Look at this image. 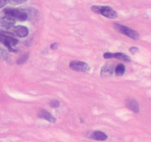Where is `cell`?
<instances>
[{
  "mask_svg": "<svg viewBox=\"0 0 151 142\" xmlns=\"http://www.w3.org/2000/svg\"><path fill=\"white\" fill-rule=\"evenodd\" d=\"M28 58H29V54L25 53V54H24L23 56H22L19 59H18L17 64H24V62H26L27 61Z\"/></svg>",
  "mask_w": 151,
  "mask_h": 142,
  "instance_id": "obj_13",
  "label": "cell"
},
{
  "mask_svg": "<svg viewBox=\"0 0 151 142\" xmlns=\"http://www.w3.org/2000/svg\"><path fill=\"white\" fill-rule=\"evenodd\" d=\"M50 105L53 108H57L60 106V102L58 100H52L50 102Z\"/></svg>",
  "mask_w": 151,
  "mask_h": 142,
  "instance_id": "obj_16",
  "label": "cell"
},
{
  "mask_svg": "<svg viewBox=\"0 0 151 142\" xmlns=\"http://www.w3.org/2000/svg\"><path fill=\"white\" fill-rule=\"evenodd\" d=\"M58 43L55 42V43H53V44H51L50 47H51V49H52V50H55V49L58 48Z\"/></svg>",
  "mask_w": 151,
  "mask_h": 142,
  "instance_id": "obj_18",
  "label": "cell"
},
{
  "mask_svg": "<svg viewBox=\"0 0 151 142\" xmlns=\"http://www.w3.org/2000/svg\"><path fill=\"white\" fill-rule=\"evenodd\" d=\"M4 32L7 33L12 36H17L19 37H26L29 34V30L27 27L22 26V25H17V26H12L10 28H7Z\"/></svg>",
  "mask_w": 151,
  "mask_h": 142,
  "instance_id": "obj_5",
  "label": "cell"
},
{
  "mask_svg": "<svg viewBox=\"0 0 151 142\" xmlns=\"http://www.w3.org/2000/svg\"><path fill=\"white\" fill-rule=\"evenodd\" d=\"M18 41H19L16 38L12 36V35H10V34L4 32V31L0 32V42L4 44L10 51H16V50L14 49V46H16L18 44Z\"/></svg>",
  "mask_w": 151,
  "mask_h": 142,
  "instance_id": "obj_3",
  "label": "cell"
},
{
  "mask_svg": "<svg viewBox=\"0 0 151 142\" xmlns=\"http://www.w3.org/2000/svg\"><path fill=\"white\" fill-rule=\"evenodd\" d=\"M8 3L11 4H20L24 2H26L27 0H7Z\"/></svg>",
  "mask_w": 151,
  "mask_h": 142,
  "instance_id": "obj_15",
  "label": "cell"
},
{
  "mask_svg": "<svg viewBox=\"0 0 151 142\" xmlns=\"http://www.w3.org/2000/svg\"><path fill=\"white\" fill-rule=\"evenodd\" d=\"M103 57L105 59H112V58H115V59H119V60L124 61V62H131V58L126 54L122 53H106L103 55Z\"/></svg>",
  "mask_w": 151,
  "mask_h": 142,
  "instance_id": "obj_7",
  "label": "cell"
},
{
  "mask_svg": "<svg viewBox=\"0 0 151 142\" xmlns=\"http://www.w3.org/2000/svg\"><path fill=\"white\" fill-rule=\"evenodd\" d=\"M91 10L96 13L103 15V16L109 19H116L117 17V13L112 7L109 6H100V5H93L91 7Z\"/></svg>",
  "mask_w": 151,
  "mask_h": 142,
  "instance_id": "obj_1",
  "label": "cell"
},
{
  "mask_svg": "<svg viewBox=\"0 0 151 142\" xmlns=\"http://www.w3.org/2000/svg\"><path fill=\"white\" fill-rule=\"evenodd\" d=\"M4 15L8 16L14 19L15 20L25 21L28 19V14L26 11L17 8H13V7H7L4 10Z\"/></svg>",
  "mask_w": 151,
  "mask_h": 142,
  "instance_id": "obj_2",
  "label": "cell"
},
{
  "mask_svg": "<svg viewBox=\"0 0 151 142\" xmlns=\"http://www.w3.org/2000/svg\"><path fill=\"white\" fill-rule=\"evenodd\" d=\"M125 104L126 106L130 109V110L133 111L135 113H138L139 112V104L135 99H128L125 101Z\"/></svg>",
  "mask_w": 151,
  "mask_h": 142,
  "instance_id": "obj_9",
  "label": "cell"
},
{
  "mask_svg": "<svg viewBox=\"0 0 151 142\" xmlns=\"http://www.w3.org/2000/svg\"><path fill=\"white\" fill-rule=\"evenodd\" d=\"M15 23H16V20L10 16L4 15V16L0 17V25L2 26L4 29H7L13 26Z\"/></svg>",
  "mask_w": 151,
  "mask_h": 142,
  "instance_id": "obj_8",
  "label": "cell"
},
{
  "mask_svg": "<svg viewBox=\"0 0 151 142\" xmlns=\"http://www.w3.org/2000/svg\"><path fill=\"white\" fill-rule=\"evenodd\" d=\"M69 67L72 70L77 72H88L90 70L88 64L81 61H72L69 64Z\"/></svg>",
  "mask_w": 151,
  "mask_h": 142,
  "instance_id": "obj_6",
  "label": "cell"
},
{
  "mask_svg": "<svg viewBox=\"0 0 151 142\" xmlns=\"http://www.w3.org/2000/svg\"><path fill=\"white\" fill-rule=\"evenodd\" d=\"M7 3H8V1H7V0H0V8L3 7L4 6H5Z\"/></svg>",
  "mask_w": 151,
  "mask_h": 142,
  "instance_id": "obj_17",
  "label": "cell"
},
{
  "mask_svg": "<svg viewBox=\"0 0 151 142\" xmlns=\"http://www.w3.org/2000/svg\"><path fill=\"white\" fill-rule=\"evenodd\" d=\"M111 70H112L111 69L110 67L108 66V65H105V66L103 67V69H102V74L104 73L105 75L107 73L111 74V72H112Z\"/></svg>",
  "mask_w": 151,
  "mask_h": 142,
  "instance_id": "obj_14",
  "label": "cell"
},
{
  "mask_svg": "<svg viewBox=\"0 0 151 142\" xmlns=\"http://www.w3.org/2000/svg\"><path fill=\"white\" fill-rule=\"evenodd\" d=\"M130 51H131V53H135L136 52L138 51V48L136 47H131V49H130Z\"/></svg>",
  "mask_w": 151,
  "mask_h": 142,
  "instance_id": "obj_19",
  "label": "cell"
},
{
  "mask_svg": "<svg viewBox=\"0 0 151 142\" xmlns=\"http://www.w3.org/2000/svg\"><path fill=\"white\" fill-rule=\"evenodd\" d=\"M125 67L122 64H119L116 66V69H115V72H116V75L118 76H122L125 74Z\"/></svg>",
  "mask_w": 151,
  "mask_h": 142,
  "instance_id": "obj_12",
  "label": "cell"
},
{
  "mask_svg": "<svg viewBox=\"0 0 151 142\" xmlns=\"http://www.w3.org/2000/svg\"><path fill=\"white\" fill-rule=\"evenodd\" d=\"M90 138L96 141H103L107 139L108 136L106 133H103L101 131H94L90 135Z\"/></svg>",
  "mask_w": 151,
  "mask_h": 142,
  "instance_id": "obj_11",
  "label": "cell"
},
{
  "mask_svg": "<svg viewBox=\"0 0 151 142\" xmlns=\"http://www.w3.org/2000/svg\"><path fill=\"white\" fill-rule=\"evenodd\" d=\"M115 29L117 31H119L121 33L124 34V35L127 36L129 38H132L134 40H138L139 38V35L137 31H135L134 30L131 29V28H128V27L125 26V25H122L120 24L115 23L114 25Z\"/></svg>",
  "mask_w": 151,
  "mask_h": 142,
  "instance_id": "obj_4",
  "label": "cell"
},
{
  "mask_svg": "<svg viewBox=\"0 0 151 142\" xmlns=\"http://www.w3.org/2000/svg\"><path fill=\"white\" fill-rule=\"evenodd\" d=\"M38 117L40 118H43V119H45L47 121H48L50 123H55L56 119L50 112H48L47 110L45 109H41V111L38 113Z\"/></svg>",
  "mask_w": 151,
  "mask_h": 142,
  "instance_id": "obj_10",
  "label": "cell"
}]
</instances>
